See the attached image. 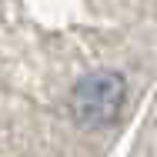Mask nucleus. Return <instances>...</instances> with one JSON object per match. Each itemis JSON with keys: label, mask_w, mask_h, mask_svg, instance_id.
<instances>
[{"label": "nucleus", "mask_w": 157, "mask_h": 157, "mask_svg": "<svg viewBox=\"0 0 157 157\" xmlns=\"http://www.w3.org/2000/svg\"><path fill=\"white\" fill-rule=\"evenodd\" d=\"M127 100V84L124 74L117 70H94L87 77H80L70 90V117L80 127H110L121 117V107Z\"/></svg>", "instance_id": "obj_1"}]
</instances>
